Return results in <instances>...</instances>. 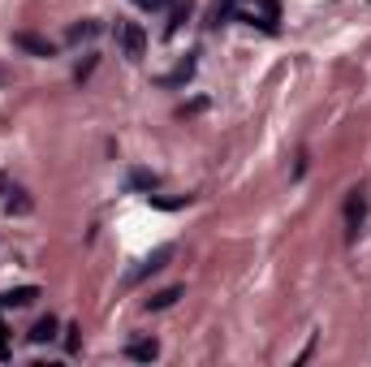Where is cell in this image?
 <instances>
[{
  "label": "cell",
  "instance_id": "cell-1",
  "mask_svg": "<svg viewBox=\"0 0 371 367\" xmlns=\"http://www.w3.org/2000/svg\"><path fill=\"white\" fill-rule=\"evenodd\" d=\"M121 43H126V57H143L147 52V31L138 27V22H126V27H121Z\"/></svg>",
  "mask_w": 371,
  "mask_h": 367
},
{
  "label": "cell",
  "instance_id": "cell-2",
  "mask_svg": "<svg viewBox=\"0 0 371 367\" xmlns=\"http://www.w3.org/2000/svg\"><path fill=\"white\" fill-rule=\"evenodd\" d=\"M173 259V247H156L152 255H147L138 268H134V273H130V281H143V277H152V273H160V268Z\"/></svg>",
  "mask_w": 371,
  "mask_h": 367
},
{
  "label": "cell",
  "instance_id": "cell-3",
  "mask_svg": "<svg viewBox=\"0 0 371 367\" xmlns=\"http://www.w3.org/2000/svg\"><path fill=\"white\" fill-rule=\"evenodd\" d=\"M13 43L22 48V52H31V57H52V52H57V48L48 43V39H39V35H31V31H17Z\"/></svg>",
  "mask_w": 371,
  "mask_h": 367
},
{
  "label": "cell",
  "instance_id": "cell-4",
  "mask_svg": "<svg viewBox=\"0 0 371 367\" xmlns=\"http://www.w3.org/2000/svg\"><path fill=\"white\" fill-rule=\"evenodd\" d=\"M126 354H130L134 363H152V359L160 354V341H156V337H138V341H130V346H126Z\"/></svg>",
  "mask_w": 371,
  "mask_h": 367
},
{
  "label": "cell",
  "instance_id": "cell-5",
  "mask_svg": "<svg viewBox=\"0 0 371 367\" xmlns=\"http://www.w3.org/2000/svg\"><path fill=\"white\" fill-rule=\"evenodd\" d=\"M35 298H39V285H17V289H9L0 303H5V307H31Z\"/></svg>",
  "mask_w": 371,
  "mask_h": 367
},
{
  "label": "cell",
  "instance_id": "cell-6",
  "mask_svg": "<svg viewBox=\"0 0 371 367\" xmlns=\"http://www.w3.org/2000/svg\"><path fill=\"white\" fill-rule=\"evenodd\" d=\"M363 216H367V199H363V190H354L350 199H345V220H350V229L363 225Z\"/></svg>",
  "mask_w": 371,
  "mask_h": 367
},
{
  "label": "cell",
  "instance_id": "cell-7",
  "mask_svg": "<svg viewBox=\"0 0 371 367\" xmlns=\"http://www.w3.org/2000/svg\"><path fill=\"white\" fill-rule=\"evenodd\" d=\"M182 285H168V289H160V294H152V298H147V311H164V307H173V303H177L182 298Z\"/></svg>",
  "mask_w": 371,
  "mask_h": 367
},
{
  "label": "cell",
  "instance_id": "cell-8",
  "mask_svg": "<svg viewBox=\"0 0 371 367\" xmlns=\"http://www.w3.org/2000/svg\"><path fill=\"white\" fill-rule=\"evenodd\" d=\"M255 13L263 31H277V0H255Z\"/></svg>",
  "mask_w": 371,
  "mask_h": 367
},
{
  "label": "cell",
  "instance_id": "cell-9",
  "mask_svg": "<svg viewBox=\"0 0 371 367\" xmlns=\"http://www.w3.org/2000/svg\"><path fill=\"white\" fill-rule=\"evenodd\" d=\"M35 203H31V194L27 190H9V199H5V212H17V216H27Z\"/></svg>",
  "mask_w": 371,
  "mask_h": 367
},
{
  "label": "cell",
  "instance_id": "cell-10",
  "mask_svg": "<svg viewBox=\"0 0 371 367\" xmlns=\"http://www.w3.org/2000/svg\"><path fill=\"white\" fill-rule=\"evenodd\" d=\"M57 337V320H52V315H43V320L31 329V341H35V346H43V341H52Z\"/></svg>",
  "mask_w": 371,
  "mask_h": 367
},
{
  "label": "cell",
  "instance_id": "cell-11",
  "mask_svg": "<svg viewBox=\"0 0 371 367\" xmlns=\"http://www.w3.org/2000/svg\"><path fill=\"white\" fill-rule=\"evenodd\" d=\"M100 35V22H78V27H69V39L82 43V39H95Z\"/></svg>",
  "mask_w": 371,
  "mask_h": 367
},
{
  "label": "cell",
  "instance_id": "cell-12",
  "mask_svg": "<svg viewBox=\"0 0 371 367\" xmlns=\"http://www.w3.org/2000/svg\"><path fill=\"white\" fill-rule=\"evenodd\" d=\"M78 333H82L78 324H69V329H65V350H69V354H73V350L82 346V337H78Z\"/></svg>",
  "mask_w": 371,
  "mask_h": 367
},
{
  "label": "cell",
  "instance_id": "cell-13",
  "mask_svg": "<svg viewBox=\"0 0 371 367\" xmlns=\"http://www.w3.org/2000/svg\"><path fill=\"white\" fill-rule=\"evenodd\" d=\"M190 73H194V61H186V65H182L177 73H168V78H164V87H173V82H186Z\"/></svg>",
  "mask_w": 371,
  "mask_h": 367
},
{
  "label": "cell",
  "instance_id": "cell-14",
  "mask_svg": "<svg viewBox=\"0 0 371 367\" xmlns=\"http://www.w3.org/2000/svg\"><path fill=\"white\" fill-rule=\"evenodd\" d=\"M229 13H233V0H216V5H212V22L229 17Z\"/></svg>",
  "mask_w": 371,
  "mask_h": 367
},
{
  "label": "cell",
  "instance_id": "cell-15",
  "mask_svg": "<svg viewBox=\"0 0 371 367\" xmlns=\"http://www.w3.org/2000/svg\"><path fill=\"white\" fill-rule=\"evenodd\" d=\"M9 359V337H5V320H0V363Z\"/></svg>",
  "mask_w": 371,
  "mask_h": 367
},
{
  "label": "cell",
  "instance_id": "cell-16",
  "mask_svg": "<svg viewBox=\"0 0 371 367\" xmlns=\"http://www.w3.org/2000/svg\"><path fill=\"white\" fill-rule=\"evenodd\" d=\"M134 186H143V190H152V186H156V178H152V173H134Z\"/></svg>",
  "mask_w": 371,
  "mask_h": 367
},
{
  "label": "cell",
  "instance_id": "cell-17",
  "mask_svg": "<svg viewBox=\"0 0 371 367\" xmlns=\"http://www.w3.org/2000/svg\"><path fill=\"white\" fill-rule=\"evenodd\" d=\"M134 5H138V9H164L168 0H134Z\"/></svg>",
  "mask_w": 371,
  "mask_h": 367
},
{
  "label": "cell",
  "instance_id": "cell-18",
  "mask_svg": "<svg viewBox=\"0 0 371 367\" xmlns=\"http://www.w3.org/2000/svg\"><path fill=\"white\" fill-rule=\"evenodd\" d=\"M9 82H13V73H9L5 65H0V87H9Z\"/></svg>",
  "mask_w": 371,
  "mask_h": 367
}]
</instances>
